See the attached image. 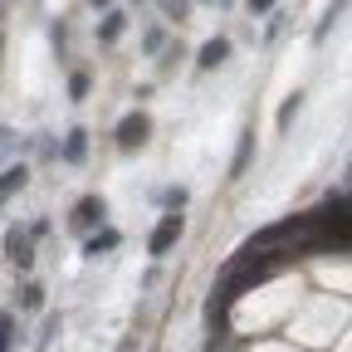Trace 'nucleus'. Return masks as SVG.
Segmentation results:
<instances>
[{"instance_id": "1", "label": "nucleus", "mask_w": 352, "mask_h": 352, "mask_svg": "<svg viewBox=\"0 0 352 352\" xmlns=\"http://www.w3.org/2000/svg\"><path fill=\"white\" fill-rule=\"evenodd\" d=\"M147 138H152V118H147L142 108H132V113L118 122V132H113L118 152H138V147H147Z\"/></svg>"}, {"instance_id": "2", "label": "nucleus", "mask_w": 352, "mask_h": 352, "mask_svg": "<svg viewBox=\"0 0 352 352\" xmlns=\"http://www.w3.org/2000/svg\"><path fill=\"white\" fill-rule=\"evenodd\" d=\"M182 230H186V220L176 215V210H171V215H162V226H157V230H152V240H147V254H157V259H162L176 240H182Z\"/></svg>"}, {"instance_id": "3", "label": "nucleus", "mask_w": 352, "mask_h": 352, "mask_svg": "<svg viewBox=\"0 0 352 352\" xmlns=\"http://www.w3.org/2000/svg\"><path fill=\"white\" fill-rule=\"evenodd\" d=\"M6 259L15 264V270H30V264H34V240H30V230H20V226L6 230Z\"/></svg>"}, {"instance_id": "4", "label": "nucleus", "mask_w": 352, "mask_h": 352, "mask_svg": "<svg viewBox=\"0 0 352 352\" xmlns=\"http://www.w3.org/2000/svg\"><path fill=\"white\" fill-rule=\"evenodd\" d=\"M103 215H108V201L103 196H83L74 206V215H69V226L74 230H94V226H103Z\"/></svg>"}, {"instance_id": "5", "label": "nucleus", "mask_w": 352, "mask_h": 352, "mask_svg": "<svg viewBox=\"0 0 352 352\" xmlns=\"http://www.w3.org/2000/svg\"><path fill=\"white\" fill-rule=\"evenodd\" d=\"M226 59H230V39H226V34H215V39H206V44H201L196 69H220Z\"/></svg>"}, {"instance_id": "6", "label": "nucleus", "mask_w": 352, "mask_h": 352, "mask_svg": "<svg viewBox=\"0 0 352 352\" xmlns=\"http://www.w3.org/2000/svg\"><path fill=\"white\" fill-rule=\"evenodd\" d=\"M25 182H30V171H25V166H10V171H0V206H6V201H10V196H15Z\"/></svg>"}, {"instance_id": "7", "label": "nucleus", "mask_w": 352, "mask_h": 352, "mask_svg": "<svg viewBox=\"0 0 352 352\" xmlns=\"http://www.w3.org/2000/svg\"><path fill=\"white\" fill-rule=\"evenodd\" d=\"M118 245H122V235H118V230H98L94 240L83 245V254H88V259H98V254H108V250H118Z\"/></svg>"}, {"instance_id": "8", "label": "nucleus", "mask_w": 352, "mask_h": 352, "mask_svg": "<svg viewBox=\"0 0 352 352\" xmlns=\"http://www.w3.org/2000/svg\"><path fill=\"white\" fill-rule=\"evenodd\" d=\"M83 157H88V132L74 127L69 138H64V162H83Z\"/></svg>"}, {"instance_id": "9", "label": "nucleus", "mask_w": 352, "mask_h": 352, "mask_svg": "<svg viewBox=\"0 0 352 352\" xmlns=\"http://www.w3.org/2000/svg\"><path fill=\"white\" fill-rule=\"evenodd\" d=\"M122 25H127V15H122V10H108V15H103V25H98V39H103V44H113V39L122 34Z\"/></svg>"}, {"instance_id": "10", "label": "nucleus", "mask_w": 352, "mask_h": 352, "mask_svg": "<svg viewBox=\"0 0 352 352\" xmlns=\"http://www.w3.org/2000/svg\"><path fill=\"white\" fill-rule=\"evenodd\" d=\"M250 157H254V132H245V138H240V152H235V162H230V176H245Z\"/></svg>"}, {"instance_id": "11", "label": "nucleus", "mask_w": 352, "mask_h": 352, "mask_svg": "<svg viewBox=\"0 0 352 352\" xmlns=\"http://www.w3.org/2000/svg\"><path fill=\"white\" fill-rule=\"evenodd\" d=\"M298 108H303V94H289V98H284V108H279V132H289V127H294Z\"/></svg>"}, {"instance_id": "12", "label": "nucleus", "mask_w": 352, "mask_h": 352, "mask_svg": "<svg viewBox=\"0 0 352 352\" xmlns=\"http://www.w3.org/2000/svg\"><path fill=\"white\" fill-rule=\"evenodd\" d=\"M342 10H347V0H333V10L323 15V25H318V34H314V39H328V30L338 25V15H342Z\"/></svg>"}, {"instance_id": "13", "label": "nucleus", "mask_w": 352, "mask_h": 352, "mask_svg": "<svg viewBox=\"0 0 352 352\" xmlns=\"http://www.w3.org/2000/svg\"><path fill=\"white\" fill-rule=\"evenodd\" d=\"M142 50H147V54H162V50H166V30H147V34H142Z\"/></svg>"}, {"instance_id": "14", "label": "nucleus", "mask_w": 352, "mask_h": 352, "mask_svg": "<svg viewBox=\"0 0 352 352\" xmlns=\"http://www.w3.org/2000/svg\"><path fill=\"white\" fill-rule=\"evenodd\" d=\"M25 308H30V314H34V308H44V289L39 284H25V298H20Z\"/></svg>"}, {"instance_id": "15", "label": "nucleus", "mask_w": 352, "mask_h": 352, "mask_svg": "<svg viewBox=\"0 0 352 352\" xmlns=\"http://www.w3.org/2000/svg\"><path fill=\"white\" fill-rule=\"evenodd\" d=\"M10 342H15V318L6 314L0 318V352H10Z\"/></svg>"}, {"instance_id": "16", "label": "nucleus", "mask_w": 352, "mask_h": 352, "mask_svg": "<svg viewBox=\"0 0 352 352\" xmlns=\"http://www.w3.org/2000/svg\"><path fill=\"white\" fill-rule=\"evenodd\" d=\"M157 6H162L171 20H186V6H191V0H157Z\"/></svg>"}, {"instance_id": "17", "label": "nucleus", "mask_w": 352, "mask_h": 352, "mask_svg": "<svg viewBox=\"0 0 352 352\" xmlns=\"http://www.w3.org/2000/svg\"><path fill=\"white\" fill-rule=\"evenodd\" d=\"M69 98H88V74H74L69 78Z\"/></svg>"}, {"instance_id": "18", "label": "nucleus", "mask_w": 352, "mask_h": 352, "mask_svg": "<svg viewBox=\"0 0 352 352\" xmlns=\"http://www.w3.org/2000/svg\"><path fill=\"white\" fill-rule=\"evenodd\" d=\"M162 201H166L171 210H182V206H186V191H182V186H176V191H162Z\"/></svg>"}, {"instance_id": "19", "label": "nucleus", "mask_w": 352, "mask_h": 352, "mask_svg": "<svg viewBox=\"0 0 352 352\" xmlns=\"http://www.w3.org/2000/svg\"><path fill=\"white\" fill-rule=\"evenodd\" d=\"M279 6V0H250V15H270Z\"/></svg>"}, {"instance_id": "20", "label": "nucleus", "mask_w": 352, "mask_h": 352, "mask_svg": "<svg viewBox=\"0 0 352 352\" xmlns=\"http://www.w3.org/2000/svg\"><path fill=\"white\" fill-rule=\"evenodd\" d=\"M88 6H98V10H108V6H113V0H88Z\"/></svg>"}]
</instances>
